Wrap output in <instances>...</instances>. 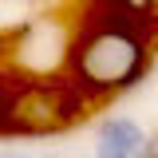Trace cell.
Listing matches in <instances>:
<instances>
[{"instance_id": "1", "label": "cell", "mask_w": 158, "mask_h": 158, "mask_svg": "<svg viewBox=\"0 0 158 158\" xmlns=\"http://www.w3.org/2000/svg\"><path fill=\"white\" fill-rule=\"evenodd\" d=\"M150 67V40L138 32V20L107 16L83 32L71 48V83L91 99L131 91Z\"/></svg>"}, {"instance_id": "2", "label": "cell", "mask_w": 158, "mask_h": 158, "mask_svg": "<svg viewBox=\"0 0 158 158\" xmlns=\"http://www.w3.org/2000/svg\"><path fill=\"white\" fill-rule=\"evenodd\" d=\"M146 146V131L127 115H107L95 127V142L91 154L95 158H138Z\"/></svg>"}, {"instance_id": "3", "label": "cell", "mask_w": 158, "mask_h": 158, "mask_svg": "<svg viewBox=\"0 0 158 158\" xmlns=\"http://www.w3.org/2000/svg\"><path fill=\"white\" fill-rule=\"evenodd\" d=\"M115 8L127 20H150V16H158V0H115Z\"/></svg>"}, {"instance_id": "4", "label": "cell", "mask_w": 158, "mask_h": 158, "mask_svg": "<svg viewBox=\"0 0 158 158\" xmlns=\"http://www.w3.org/2000/svg\"><path fill=\"white\" fill-rule=\"evenodd\" d=\"M138 158H158V131L154 135H146V146H142V154Z\"/></svg>"}, {"instance_id": "5", "label": "cell", "mask_w": 158, "mask_h": 158, "mask_svg": "<svg viewBox=\"0 0 158 158\" xmlns=\"http://www.w3.org/2000/svg\"><path fill=\"white\" fill-rule=\"evenodd\" d=\"M0 158H36V154H28V150H0Z\"/></svg>"}]
</instances>
